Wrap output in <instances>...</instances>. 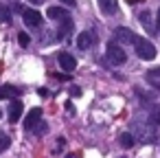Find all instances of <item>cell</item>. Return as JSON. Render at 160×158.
<instances>
[{
	"label": "cell",
	"mask_w": 160,
	"mask_h": 158,
	"mask_svg": "<svg viewBox=\"0 0 160 158\" xmlns=\"http://www.w3.org/2000/svg\"><path fill=\"white\" fill-rule=\"evenodd\" d=\"M134 46H136V53H138L140 59L151 62V59L156 57V48H153V44H151L149 40H145V38H136V40H134Z\"/></svg>",
	"instance_id": "obj_1"
},
{
	"label": "cell",
	"mask_w": 160,
	"mask_h": 158,
	"mask_svg": "<svg viewBox=\"0 0 160 158\" xmlns=\"http://www.w3.org/2000/svg\"><path fill=\"white\" fill-rule=\"evenodd\" d=\"M125 51L118 46V44H114V42H110L108 44V62L112 64V66H121V64H125Z\"/></svg>",
	"instance_id": "obj_2"
},
{
	"label": "cell",
	"mask_w": 160,
	"mask_h": 158,
	"mask_svg": "<svg viewBox=\"0 0 160 158\" xmlns=\"http://www.w3.org/2000/svg\"><path fill=\"white\" fill-rule=\"evenodd\" d=\"M22 18H24V24L31 27V29H40L44 24V18L35 9H22Z\"/></svg>",
	"instance_id": "obj_3"
},
{
	"label": "cell",
	"mask_w": 160,
	"mask_h": 158,
	"mask_svg": "<svg viewBox=\"0 0 160 158\" xmlns=\"http://www.w3.org/2000/svg\"><path fill=\"white\" fill-rule=\"evenodd\" d=\"M57 62H59V68L66 70V73H72L77 68V59L70 55V53H59L57 55Z\"/></svg>",
	"instance_id": "obj_4"
},
{
	"label": "cell",
	"mask_w": 160,
	"mask_h": 158,
	"mask_svg": "<svg viewBox=\"0 0 160 158\" xmlns=\"http://www.w3.org/2000/svg\"><path fill=\"white\" fill-rule=\"evenodd\" d=\"M40 119H42V108H33L29 114H27V119H24V127L31 132V130H35V125L40 123Z\"/></svg>",
	"instance_id": "obj_5"
},
{
	"label": "cell",
	"mask_w": 160,
	"mask_h": 158,
	"mask_svg": "<svg viewBox=\"0 0 160 158\" xmlns=\"http://www.w3.org/2000/svg\"><path fill=\"white\" fill-rule=\"evenodd\" d=\"M22 112H24V103L22 101H11V105H9V121L11 123H18V119L22 116Z\"/></svg>",
	"instance_id": "obj_6"
},
{
	"label": "cell",
	"mask_w": 160,
	"mask_h": 158,
	"mask_svg": "<svg viewBox=\"0 0 160 158\" xmlns=\"http://www.w3.org/2000/svg\"><path fill=\"white\" fill-rule=\"evenodd\" d=\"M114 35H116V40H121L123 44H129V42L134 44V40H136V35H134L129 29H123V27H118V29L114 31Z\"/></svg>",
	"instance_id": "obj_7"
},
{
	"label": "cell",
	"mask_w": 160,
	"mask_h": 158,
	"mask_svg": "<svg viewBox=\"0 0 160 158\" xmlns=\"http://www.w3.org/2000/svg\"><path fill=\"white\" fill-rule=\"evenodd\" d=\"M72 27H75V24H72V20H70V16H68V18H64V20H59V31H57V35H59V38L64 40L66 35H70V31H72Z\"/></svg>",
	"instance_id": "obj_8"
},
{
	"label": "cell",
	"mask_w": 160,
	"mask_h": 158,
	"mask_svg": "<svg viewBox=\"0 0 160 158\" xmlns=\"http://www.w3.org/2000/svg\"><path fill=\"white\" fill-rule=\"evenodd\" d=\"M77 46H79L81 51L90 48V46H92V33H90V31H83V33H79V38H77Z\"/></svg>",
	"instance_id": "obj_9"
},
{
	"label": "cell",
	"mask_w": 160,
	"mask_h": 158,
	"mask_svg": "<svg viewBox=\"0 0 160 158\" xmlns=\"http://www.w3.org/2000/svg\"><path fill=\"white\" fill-rule=\"evenodd\" d=\"M18 94H20V88H16V86H2V88H0V101L18 97Z\"/></svg>",
	"instance_id": "obj_10"
},
{
	"label": "cell",
	"mask_w": 160,
	"mask_h": 158,
	"mask_svg": "<svg viewBox=\"0 0 160 158\" xmlns=\"http://www.w3.org/2000/svg\"><path fill=\"white\" fill-rule=\"evenodd\" d=\"M48 18L59 22V20H64V18H68V11L62 9V7H51V9H48Z\"/></svg>",
	"instance_id": "obj_11"
},
{
	"label": "cell",
	"mask_w": 160,
	"mask_h": 158,
	"mask_svg": "<svg viewBox=\"0 0 160 158\" xmlns=\"http://www.w3.org/2000/svg\"><path fill=\"white\" fill-rule=\"evenodd\" d=\"M138 20H140V24L145 27V31H149V33L153 31V24H151V13H149V11H142V13L138 16Z\"/></svg>",
	"instance_id": "obj_12"
},
{
	"label": "cell",
	"mask_w": 160,
	"mask_h": 158,
	"mask_svg": "<svg viewBox=\"0 0 160 158\" xmlns=\"http://www.w3.org/2000/svg\"><path fill=\"white\" fill-rule=\"evenodd\" d=\"M99 7H101L103 13H114L116 11V0H101Z\"/></svg>",
	"instance_id": "obj_13"
},
{
	"label": "cell",
	"mask_w": 160,
	"mask_h": 158,
	"mask_svg": "<svg viewBox=\"0 0 160 158\" xmlns=\"http://www.w3.org/2000/svg\"><path fill=\"white\" fill-rule=\"evenodd\" d=\"M118 143H121L123 149H129V147H134V136L132 134H121L118 136Z\"/></svg>",
	"instance_id": "obj_14"
},
{
	"label": "cell",
	"mask_w": 160,
	"mask_h": 158,
	"mask_svg": "<svg viewBox=\"0 0 160 158\" xmlns=\"http://www.w3.org/2000/svg\"><path fill=\"white\" fill-rule=\"evenodd\" d=\"M0 22H5V24L11 22V11H9L5 5H0Z\"/></svg>",
	"instance_id": "obj_15"
},
{
	"label": "cell",
	"mask_w": 160,
	"mask_h": 158,
	"mask_svg": "<svg viewBox=\"0 0 160 158\" xmlns=\"http://www.w3.org/2000/svg\"><path fill=\"white\" fill-rule=\"evenodd\" d=\"M9 145H11V140H9V136H7L5 132H0V154H2L5 149H9Z\"/></svg>",
	"instance_id": "obj_16"
},
{
	"label": "cell",
	"mask_w": 160,
	"mask_h": 158,
	"mask_svg": "<svg viewBox=\"0 0 160 158\" xmlns=\"http://www.w3.org/2000/svg\"><path fill=\"white\" fill-rule=\"evenodd\" d=\"M18 42H20L22 46H29V42H31V40H29V35H27L24 31H20V33H18Z\"/></svg>",
	"instance_id": "obj_17"
},
{
	"label": "cell",
	"mask_w": 160,
	"mask_h": 158,
	"mask_svg": "<svg viewBox=\"0 0 160 158\" xmlns=\"http://www.w3.org/2000/svg\"><path fill=\"white\" fill-rule=\"evenodd\" d=\"M149 123H151V125H160V110L151 112V116H149Z\"/></svg>",
	"instance_id": "obj_18"
},
{
	"label": "cell",
	"mask_w": 160,
	"mask_h": 158,
	"mask_svg": "<svg viewBox=\"0 0 160 158\" xmlns=\"http://www.w3.org/2000/svg\"><path fill=\"white\" fill-rule=\"evenodd\" d=\"M29 3H31V5H35V7H38V5H44V3H46V0H29Z\"/></svg>",
	"instance_id": "obj_19"
},
{
	"label": "cell",
	"mask_w": 160,
	"mask_h": 158,
	"mask_svg": "<svg viewBox=\"0 0 160 158\" xmlns=\"http://www.w3.org/2000/svg\"><path fill=\"white\" fill-rule=\"evenodd\" d=\"M44 132H46V125H44V123H42V125H40V127H38V134H44Z\"/></svg>",
	"instance_id": "obj_20"
},
{
	"label": "cell",
	"mask_w": 160,
	"mask_h": 158,
	"mask_svg": "<svg viewBox=\"0 0 160 158\" xmlns=\"http://www.w3.org/2000/svg\"><path fill=\"white\" fill-rule=\"evenodd\" d=\"M62 3H64V5H70V7H75V5H77L75 0H62Z\"/></svg>",
	"instance_id": "obj_21"
},
{
	"label": "cell",
	"mask_w": 160,
	"mask_h": 158,
	"mask_svg": "<svg viewBox=\"0 0 160 158\" xmlns=\"http://www.w3.org/2000/svg\"><path fill=\"white\" fill-rule=\"evenodd\" d=\"M151 75H153V77H160V68H156V70H153Z\"/></svg>",
	"instance_id": "obj_22"
},
{
	"label": "cell",
	"mask_w": 160,
	"mask_h": 158,
	"mask_svg": "<svg viewBox=\"0 0 160 158\" xmlns=\"http://www.w3.org/2000/svg\"><path fill=\"white\" fill-rule=\"evenodd\" d=\"M158 29H160V9H158Z\"/></svg>",
	"instance_id": "obj_23"
},
{
	"label": "cell",
	"mask_w": 160,
	"mask_h": 158,
	"mask_svg": "<svg viewBox=\"0 0 160 158\" xmlns=\"http://www.w3.org/2000/svg\"><path fill=\"white\" fill-rule=\"evenodd\" d=\"M127 3H129V5H136V3H138V0H127Z\"/></svg>",
	"instance_id": "obj_24"
}]
</instances>
